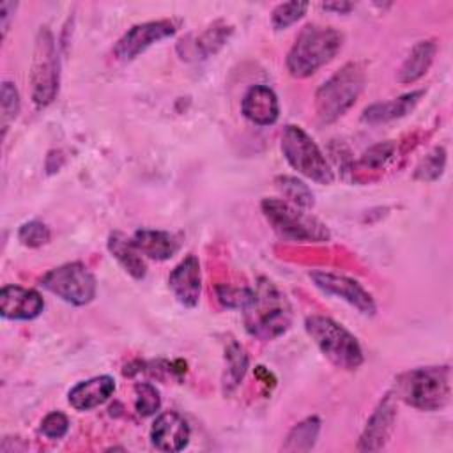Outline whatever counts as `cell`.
<instances>
[{"label":"cell","instance_id":"1","mask_svg":"<svg viewBox=\"0 0 453 453\" xmlns=\"http://www.w3.org/2000/svg\"><path fill=\"white\" fill-rule=\"evenodd\" d=\"M292 324L290 304L274 283L262 278L253 290L251 303L244 308L246 331L258 340H274Z\"/></svg>","mask_w":453,"mask_h":453},{"label":"cell","instance_id":"17","mask_svg":"<svg viewBox=\"0 0 453 453\" xmlns=\"http://www.w3.org/2000/svg\"><path fill=\"white\" fill-rule=\"evenodd\" d=\"M241 111L250 122L257 126H271L280 117L278 97L273 88L265 85H253L242 97Z\"/></svg>","mask_w":453,"mask_h":453},{"label":"cell","instance_id":"8","mask_svg":"<svg viewBox=\"0 0 453 453\" xmlns=\"http://www.w3.org/2000/svg\"><path fill=\"white\" fill-rule=\"evenodd\" d=\"M32 99L35 106H48L58 92L60 71H58V51L55 46V39L48 27H41L32 62Z\"/></svg>","mask_w":453,"mask_h":453},{"label":"cell","instance_id":"29","mask_svg":"<svg viewBox=\"0 0 453 453\" xmlns=\"http://www.w3.org/2000/svg\"><path fill=\"white\" fill-rule=\"evenodd\" d=\"M50 237H51L50 228L42 221H37V219L23 223L18 230L19 242L28 248H41L50 241Z\"/></svg>","mask_w":453,"mask_h":453},{"label":"cell","instance_id":"31","mask_svg":"<svg viewBox=\"0 0 453 453\" xmlns=\"http://www.w3.org/2000/svg\"><path fill=\"white\" fill-rule=\"evenodd\" d=\"M395 154V143L393 142H380L373 147H370L359 159V165L366 170H380L386 166V163Z\"/></svg>","mask_w":453,"mask_h":453},{"label":"cell","instance_id":"35","mask_svg":"<svg viewBox=\"0 0 453 453\" xmlns=\"http://www.w3.org/2000/svg\"><path fill=\"white\" fill-rule=\"evenodd\" d=\"M16 9V4L14 2H2L0 4V18H2V34L5 35L7 32V25H9V18H11V12H14Z\"/></svg>","mask_w":453,"mask_h":453},{"label":"cell","instance_id":"11","mask_svg":"<svg viewBox=\"0 0 453 453\" xmlns=\"http://www.w3.org/2000/svg\"><path fill=\"white\" fill-rule=\"evenodd\" d=\"M173 34H175V25L170 19H157V21L134 25L117 41L113 48V55L122 62L133 60L154 42H159Z\"/></svg>","mask_w":453,"mask_h":453},{"label":"cell","instance_id":"2","mask_svg":"<svg viewBox=\"0 0 453 453\" xmlns=\"http://www.w3.org/2000/svg\"><path fill=\"white\" fill-rule=\"evenodd\" d=\"M343 46V34L333 27L306 25L296 37L288 55L287 69L294 78H308L331 62Z\"/></svg>","mask_w":453,"mask_h":453},{"label":"cell","instance_id":"25","mask_svg":"<svg viewBox=\"0 0 453 453\" xmlns=\"http://www.w3.org/2000/svg\"><path fill=\"white\" fill-rule=\"evenodd\" d=\"M276 188L280 189V193L283 196H287L288 203L299 207V209H311L315 203L313 193L311 189L297 177H290V175H280L274 180Z\"/></svg>","mask_w":453,"mask_h":453},{"label":"cell","instance_id":"23","mask_svg":"<svg viewBox=\"0 0 453 453\" xmlns=\"http://www.w3.org/2000/svg\"><path fill=\"white\" fill-rule=\"evenodd\" d=\"M246 370H248V354L237 340L230 338L225 345L223 391L232 393L241 384V380L244 379Z\"/></svg>","mask_w":453,"mask_h":453},{"label":"cell","instance_id":"26","mask_svg":"<svg viewBox=\"0 0 453 453\" xmlns=\"http://www.w3.org/2000/svg\"><path fill=\"white\" fill-rule=\"evenodd\" d=\"M161 407V396L156 386L150 382H136L134 384V409L142 418L152 416Z\"/></svg>","mask_w":453,"mask_h":453},{"label":"cell","instance_id":"18","mask_svg":"<svg viewBox=\"0 0 453 453\" xmlns=\"http://www.w3.org/2000/svg\"><path fill=\"white\" fill-rule=\"evenodd\" d=\"M115 391V379L110 375H97L78 382L69 389L67 402L76 411H90L104 403Z\"/></svg>","mask_w":453,"mask_h":453},{"label":"cell","instance_id":"22","mask_svg":"<svg viewBox=\"0 0 453 453\" xmlns=\"http://www.w3.org/2000/svg\"><path fill=\"white\" fill-rule=\"evenodd\" d=\"M435 51H437V46H435L434 41L418 42L411 50L405 62L402 64V67L398 71V81L400 83H414L421 76H425L426 71L430 69L432 62H434Z\"/></svg>","mask_w":453,"mask_h":453},{"label":"cell","instance_id":"10","mask_svg":"<svg viewBox=\"0 0 453 453\" xmlns=\"http://www.w3.org/2000/svg\"><path fill=\"white\" fill-rule=\"evenodd\" d=\"M310 280L317 288H320L327 296H336L338 299H343L350 306H354L359 313L372 317L377 311L375 301L372 294L356 280L334 274V273H324V271H311Z\"/></svg>","mask_w":453,"mask_h":453},{"label":"cell","instance_id":"33","mask_svg":"<svg viewBox=\"0 0 453 453\" xmlns=\"http://www.w3.org/2000/svg\"><path fill=\"white\" fill-rule=\"evenodd\" d=\"M67 430H69V419L64 412L53 411L46 414L44 419L41 421V432L48 439H62L67 434Z\"/></svg>","mask_w":453,"mask_h":453},{"label":"cell","instance_id":"9","mask_svg":"<svg viewBox=\"0 0 453 453\" xmlns=\"http://www.w3.org/2000/svg\"><path fill=\"white\" fill-rule=\"evenodd\" d=\"M41 285L62 301L74 306L88 304L97 292L94 274L80 262H69L50 269L41 278Z\"/></svg>","mask_w":453,"mask_h":453},{"label":"cell","instance_id":"21","mask_svg":"<svg viewBox=\"0 0 453 453\" xmlns=\"http://www.w3.org/2000/svg\"><path fill=\"white\" fill-rule=\"evenodd\" d=\"M108 251L124 267V271L134 280H143L147 274V264L133 241L120 232H113L108 237Z\"/></svg>","mask_w":453,"mask_h":453},{"label":"cell","instance_id":"36","mask_svg":"<svg viewBox=\"0 0 453 453\" xmlns=\"http://www.w3.org/2000/svg\"><path fill=\"white\" fill-rule=\"evenodd\" d=\"M322 9L334 11V12H340V14H347L350 9H354V4H350V2H331V4H322Z\"/></svg>","mask_w":453,"mask_h":453},{"label":"cell","instance_id":"20","mask_svg":"<svg viewBox=\"0 0 453 453\" xmlns=\"http://www.w3.org/2000/svg\"><path fill=\"white\" fill-rule=\"evenodd\" d=\"M423 94H425V90H412V92L395 97L391 101L373 103L363 111L361 120L368 122V124H384V122L405 117L407 113H411L414 110V106L419 103Z\"/></svg>","mask_w":453,"mask_h":453},{"label":"cell","instance_id":"16","mask_svg":"<svg viewBox=\"0 0 453 453\" xmlns=\"http://www.w3.org/2000/svg\"><path fill=\"white\" fill-rule=\"evenodd\" d=\"M230 35L232 27L223 21H216L202 34L180 39L177 44V53L182 60H202L214 55L219 48H223Z\"/></svg>","mask_w":453,"mask_h":453},{"label":"cell","instance_id":"19","mask_svg":"<svg viewBox=\"0 0 453 453\" xmlns=\"http://www.w3.org/2000/svg\"><path fill=\"white\" fill-rule=\"evenodd\" d=\"M131 241L142 255L154 258V260H168L179 250L177 235L165 232V230L140 228L133 234Z\"/></svg>","mask_w":453,"mask_h":453},{"label":"cell","instance_id":"4","mask_svg":"<svg viewBox=\"0 0 453 453\" xmlns=\"http://www.w3.org/2000/svg\"><path fill=\"white\" fill-rule=\"evenodd\" d=\"M304 329L324 357L340 370H356L365 356L357 338L336 320L324 315H311L304 320Z\"/></svg>","mask_w":453,"mask_h":453},{"label":"cell","instance_id":"28","mask_svg":"<svg viewBox=\"0 0 453 453\" xmlns=\"http://www.w3.org/2000/svg\"><path fill=\"white\" fill-rule=\"evenodd\" d=\"M308 7H310L308 2H285L276 5L271 16V23L274 30H285L287 27L294 25L297 19H301L306 14Z\"/></svg>","mask_w":453,"mask_h":453},{"label":"cell","instance_id":"7","mask_svg":"<svg viewBox=\"0 0 453 453\" xmlns=\"http://www.w3.org/2000/svg\"><path fill=\"white\" fill-rule=\"evenodd\" d=\"M280 147L287 163L297 173L311 179L317 184H331L334 180V173L326 156L303 127L294 124L285 126L281 131Z\"/></svg>","mask_w":453,"mask_h":453},{"label":"cell","instance_id":"5","mask_svg":"<svg viewBox=\"0 0 453 453\" xmlns=\"http://www.w3.org/2000/svg\"><path fill=\"white\" fill-rule=\"evenodd\" d=\"M366 81L365 67L357 62L345 64L315 92V111L320 122H334L349 111L363 92Z\"/></svg>","mask_w":453,"mask_h":453},{"label":"cell","instance_id":"27","mask_svg":"<svg viewBox=\"0 0 453 453\" xmlns=\"http://www.w3.org/2000/svg\"><path fill=\"white\" fill-rule=\"evenodd\" d=\"M444 165H446V150L442 147H435L416 166L414 179L426 180V182L437 180L442 175V172H444Z\"/></svg>","mask_w":453,"mask_h":453},{"label":"cell","instance_id":"15","mask_svg":"<svg viewBox=\"0 0 453 453\" xmlns=\"http://www.w3.org/2000/svg\"><path fill=\"white\" fill-rule=\"evenodd\" d=\"M44 308L42 296L27 287L5 285L0 290V313L9 320H32L41 315Z\"/></svg>","mask_w":453,"mask_h":453},{"label":"cell","instance_id":"13","mask_svg":"<svg viewBox=\"0 0 453 453\" xmlns=\"http://www.w3.org/2000/svg\"><path fill=\"white\" fill-rule=\"evenodd\" d=\"M168 287L173 297L186 308H195L202 292V271L195 255L184 257L170 273Z\"/></svg>","mask_w":453,"mask_h":453},{"label":"cell","instance_id":"14","mask_svg":"<svg viewBox=\"0 0 453 453\" xmlns=\"http://www.w3.org/2000/svg\"><path fill=\"white\" fill-rule=\"evenodd\" d=\"M189 425L175 411L161 412L150 426V442L159 451H180L189 442Z\"/></svg>","mask_w":453,"mask_h":453},{"label":"cell","instance_id":"3","mask_svg":"<svg viewBox=\"0 0 453 453\" xmlns=\"http://www.w3.org/2000/svg\"><path fill=\"white\" fill-rule=\"evenodd\" d=\"M393 393L414 409L441 411L449 403L451 370L448 365L409 370L396 379Z\"/></svg>","mask_w":453,"mask_h":453},{"label":"cell","instance_id":"32","mask_svg":"<svg viewBox=\"0 0 453 453\" xmlns=\"http://www.w3.org/2000/svg\"><path fill=\"white\" fill-rule=\"evenodd\" d=\"M18 111H19L18 88L14 87V83L4 81L2 83V129H4V134L9 127V124L16 119Z\"/></svg>","mask_w":453,"mask_h":453},{"label":"cell","instance_id":"34","mask_svg":"<svg viewBox=\"0 0 453 453\" xmlns=\"http://www.w3.org/2000/svg\"><path fill=\"white\" fill-rule=\"evenodd\" d=\"M255 375H257V379H258L269 391L276 386V377H274L265 366H257V368H255Z\"/></svg>","mask_w":453,"mask_h":453},{"label":"cell","instance_id":"30","mask_svg":"<svg viewBox=\"0 0 453 453\" xmlns=\"http://www.w3.org/2000/svg\"><path fill=\"white\" fill-rule=\"evenodd\" d=\"M216 296L218 301L225 308H241L244 310L251 299H253V290L246 287H230V285H218L216 287Z\"/></svg>","mask_w":453,"mask_h":453},{"label":"cell","instance_id":"12","mask_svg":"<svg viewBox=\"0 0 453 453\" xmlns=\"http://www.w3.org/2000/svg\"><path fill=\"white\" fill-rule=\"evenodd\" d=\"M396 400L395 393H388L379 402L359 437V451H379L386 446L396 421Z\"/></svg>","mask_w":453,"mask_h":453},{"label":"cell","instance_id":"6","mask_svg":"<svg viewBox=\"0 0 453 453\" xmlns=\"http://www.w3.org/2000/svg\"><path fill=\"white\" fill-rule=\"evenodd\" d=\"M260 207L267 223L285 241L326 242L331 237L327 226L320 219L303 212L304 209H299L287 200L264 198Z\"/></svg>","mask_w":453,"mask_h":453},{"label":"cell","instance_id":"24","mask_svg":"<svg viewBox=\"0 0 453 453\" xmlns=\"http://www.w3.org/2000/svg\"><path fill=\"white\" fill-rule=\"evenodd\" d=\"M320 419L317 416H310L299 421L287 435L285 444L281 446L283 451H310L319 437Z\"/></svg>","mask_w":453,"mask_h":453}]
</instances>
